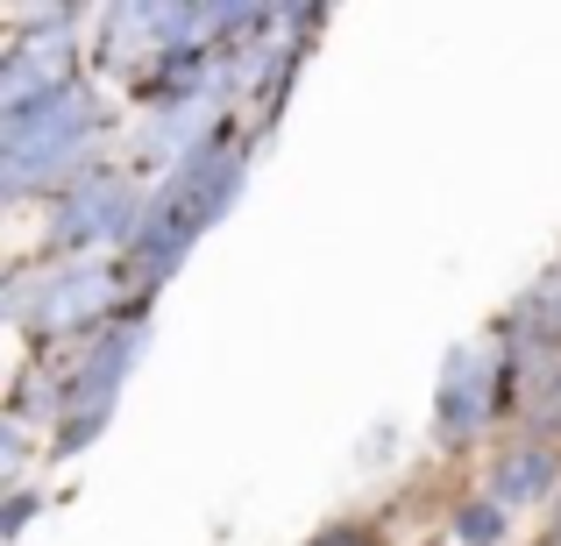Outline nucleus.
<instances>
[{
	"instance_id": "f257e3e1",
	"label": "nucleus",
	"mask_w": 561,
	"mask_h": 546,
	"mask_svg": "<svg viewBox=\"0 0 561 546\" xmlns=\"http://www.w3.org/2000/svg\"><path fill=\"white\" fill-rule=\"evenodd\" d=\"M85 121H93V107H85V93H71V85L50 93V100L14 107L8 114V191H28L36 178H50V171L79 150Z\"/></svg>"
},
{
	"instance_id": "f03ea898",
	"label": "nucleus",
	"mask_w": 561,
	"mask_h": 546,
	"mask_svg": "<svg viewBox=\"0 0 561 546\" xmlns=\"http://www.w3.org/2000/svg\"><path fill=\"white\" fill-rule=\"evenodd\" d=\"M57 234H65V242H114V234H142V228H136L128 191L93 171V178H79L65 191V206H57Z\"/></svg>"
},
{
	"instance_id": "7ed1b4c3",
	"label": "nucleus",
	"mask_w": 561,
	"mask_h": 546,
	"mask_svg": "<svg viewBox=\"0 0 561 546\" xmlns=\"http://www.w3.org/2000/svg\"><path fill=\"white\" fill-rule=\"evenodd\" d=\"M107 299H114L107 270H65V277L43 284V327H85Z\"/></svg>"
},
{
	"instance_id": "20e7f679",
	"label": "nucleus",
	"mask_w": 561,
	"mask_h": 546,
	"mask_svg": "<svg viewBox=\"0 0 561 546\" xmlns=\"http://www.w3.org/2000/svg\"><path fill=\"white\" fill-rule=\"evenodd\" d=\"M136 348H142V334H122V341H107L93 362L79 369V383H71V397H79L85 411H107V391L122 383V369L136 362Z\"/></svg>"
},
{
	"instance_id": "39448f33",
	"label": "nucleus",
	"mask_w": 561,
	"mask_h": 546,
	"mask_svg": "<svg viewBox=\"0 0 561 546\" xmlns=\"http://www.w3.org/2000/svg\"><path fill=\"white\" fill-rule=\"evenodd\" d=\"M477 411H483V356L462 348V356L448 362V383H440V419L448 426H477Z\"/></svg>"
},
{
	"instance_id": "423d86ee",
	"label": "nucleus",
	"mask_w": 561,
	"mask_h": 546,
	"mask_svg": "<svg viewBox=\"0 0 561 546\" xmlns=\"http://www.w3.org/2000/svg\"><path fill=\"white\" fill-rule=\"evenodd\" d=\"M497 490H505V504H534L540 490H554V454L548 448H519L497 462Z\"/></svg>"
},
{
	"instance_id": "0eeeda50",
	"label": "nucleus",
	"mask_w": 561,
	"mask_h": 546,
	"mask_svg": "<svg viewBox=\"0 0 561 546\" xmlns=\"http://www.w3.org/2000/svg\"><path fill=\"white\" fill-rule=\"evenodd\" d=\"M455 533H462L469 546H491L497 533H505V504H469L462 519H455Z\"/></svg>"
},
{
	"instance_id": "6e6552de",
	"label": "nucleus",
	"mask_w": 561,
	"mask_h": 546,
	"mask_svg": "<svg viewBox=\"0 0 561 546\" xmlns=\"http://www.w3.org/2000/svg\"><path fill=\"white\" fill-rule=\"evenodd\" d=\"M93 433H100V411H79V419H71L65 433H57V448L71 454V448H85V440H93Z\"/></svg>"
},
{
	"instance_id": "1a4fd4ad",
	"label": "nucleus",
	"mask_w": 561,
	"mask_h": 546,
	"mask_svg": "<svg viewBox=\"0 0 561 546\" xmlns=\"http://www.w3.org/2000/svg\"><path fill=\"white\" fill-rule=\"evenodd\" d=\"M28 511H36V497H14V504H8V533H22Z\"/></svg>"
},
{
	"instance_id": "9d476101",
	"label": "nucleus",
	"mask_w": 561,
	"mask_h": 546,
	"mask_svg": "<svg viewBox=\"0 0 561 546\" xmlns=\"http://www.w3.org/2000/svg\"><path fill=\"white\" fill-rule=\"evenodd\" d=\"M320 546H363V539H356V533H328Z\"/></svg>"
}]
</instances>
